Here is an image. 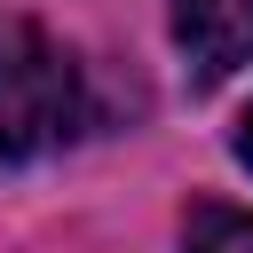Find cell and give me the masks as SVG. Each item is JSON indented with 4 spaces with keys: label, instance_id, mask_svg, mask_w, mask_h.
<instances>
[{
    "label": "cell",
    "instance_id": "1",
    "mask_svg": "<svg viewBox=\"0 0 253 253\" xmlns=\"http://www.w3.org/2000/svg\"><path fill=\"white\" fill-rule=\"evenodd\" d=\"M71 126H79V71H71V55L40 24L0 32V158H40Z\"/></svg>",
    "mask_w": 253,
    "mask_h": 253
},
{
    "label": "cell",
    "instance_id": "2",
    "mask_svg": "<svg viewBox=\"0 0 253 253\" xmlns=\"http://www.w3.org/2000/svg\"><path fill=\"white\" fill-rule=\"evenodd\" d=\"M174 47L190 79H229L253 63V0H174Z\"/></svg>",
    "mask_w": 253,
    "mask_h": 253
},
{
    "label": "cell",
    "instance_id": "3",
    "mask_svg": "<svg viewBox=\"0 0 253 253\" xmlns=\"http://www.w3.org/2000/svg\"><path fill=\"white\" fill-rule=\"evenodd\" d=\"M182 253H253V213L237 206H198L182 229Z\"/></svg>",
    "mask_w": 253,
    "mask_h": 253
},
{
    "label": "cell",
    "instance_id": "4",
    "mask_svg": "<svg viewBox=\"0 0 253 253\" xmlns=\"http://www.w3.org/2000/svg\"><path fill=\"white\" fill-rule=\"evenodd\" d=\"M237 158L253 166V111H245V134H237Z\"/></svg>",
    "mask_w": 253,
    "mask_h": 253
}]
</instances>
